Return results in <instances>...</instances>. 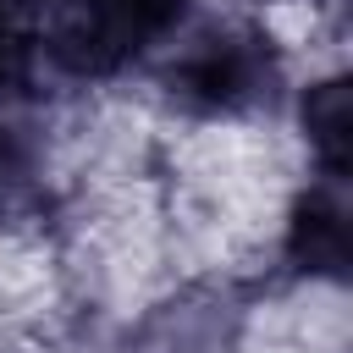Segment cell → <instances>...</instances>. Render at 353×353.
<instances>
[{
	"instance_id": "cell-1",
	"label": "cell",
	"mask_w": 353,
	"mask_h": 353,
	"mask_svg": "<svg viewBox=\"0 0 353 353\" xmlns=\"http://www.w3.org/2000/svg\"><path fill=\"white\" fill-rule=\"evenodd\" d=\"M188 0H50L44 55L72 77H110L182 22Z\"/></svg>"
},
{
	"instance_id": "cell-2",
	"label": "cell",
	"mask_w": 353,
	"mask_h": 353,
	"mask_svg": "<svg viewBox=\"0 0 353 353\" xmlns=\"http://www.w3.org/2000/svg\"><path fill=\"white\" fill-rule=\"evenodd\" d=\"M276 77H281V61H276L270 33H259V28H215L193 50L176 55L165 88H171V99L182 110L237 116V110L270 99Z\"/></svg>"
},
{
	"instance_id": "cell-3",
	"label": "cell",
	"mask_w": 353,
	"mask_h": 353,
	"mask_svg": "<svg viewBox=\"0 0 353 353\" xmlns=\"http://www.w3.org/2000/svg\"><path fill=\"white\" fill-rule=\"evenodd\" d=\"M342 182L347 176H320L298 199L292 226H287V259L298 270L342 276V265H347V204H342Z\"/></svg>"
},
{
	"instance_id": "cell-4",
	"label": "cell",
	"mask_w": 353,
	"mask_h": 353,
	"mask_svg": "<svg viewBox=\"0 0 353 353\" xmlns=\"http://www.w3.org/2000/svg\"><path fill=\"white\" fill-rule=\"evenodd\" d=\"M303 132H309V149L320 160V176H347L353 110H347V83L342 77H331V83L303 94Z\"/></svg>"
},
{
	"instance_id": "cell-5",
	"label": "cell",
	"mask_w": 353,
	"mask_h": 353,
	"mask_svg": "<svg viewBox=\"0 0 353 353\" xmlns=\"http://www.w3.org/2000/svg\"><path fill=\"white\" fill-rule=\"evenodd\" d=\"M33 55L39 44L17 28V17L0 6V99H17L28 83H33Z\"/></svg>"
},
{
	"instance_id": "cell-6",
	"label": "cell",
	"mask_w": 353,
	"mask_h": 353,
	"mask_svg": "<svg viewBox=\"0 0 353 353\" xmlns=\"http://www.w3.org/2000/svg\"><path fill=\"white\" fill-rule=\"evenodd\" d=\"M6 11H17V6H50V0H0Z\"/></svg>"
}]
</instances>
